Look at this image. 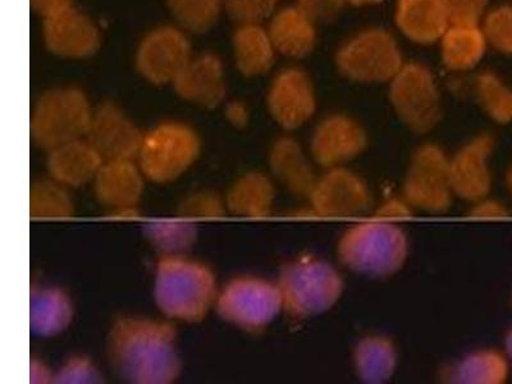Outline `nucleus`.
Returning a JSON list of instances; mask_svg holds the SVG:
<instances>
[{"label": "nucleus", "mask_w": 512, "mask_h": 384, "mask_svg": "<svg viewBox=\"0 0 512 384\" xmlns=\"http://www.w3.org/2000/svg\"><path fill=\"white\" fill-rule=\"evenodd\" d=\"M109 363L123 381L169 384L181 376L175 327L164 320L123 315L114 320L107 340Z\"/></svg>", "instance_id": "f257e3e1"}, {"label": "nucleus", "mask_w": 512, "mask_h": 384, "mask_svg": "<svg viewBox=\"0 0 512 384\" xmlns=\"http://www.w3.org/2000/svg\"><path fill=\"white\" fill-rule=\"evenodd\" d=\"M219 287L207 264L184 254L162 255L155 267L154 301L159 312L178 322L198 323L216 308Z\"/></svg>", "instance_id": "f03ea898"}, {"label": "nucleus", "mask_w": 512, "mask_h": 384, "mask_svg": "<svg viewBox=\"0 0 512 384\" xmlns=\"http://www.w3.org/2000/svg\"><path fill=\"white\" fill-rule=\"evenodd\" d=\"M337 253L350 271L384 278L404 267L409 241L399 226L377 218L349 228L338 242Z\"/></svg>", "instance_id": "7ed1b4c3"}, {"label": "nucleus", "mask_w": 512, "mask_h": 384, "mask_svg": "<svg viewBox=\"0 0 512 384\" xmlns=\"http://www.w3.org/2000/svg\"><path fill=\"white\" fill-rule=\"evenodd\" d=\"M283 312L305 319L331 310L344 292L340 272L326 260L300 255L283 265L277 281Z\"/></svg>", "instance_id": "20e7f679"}, {"label": "nucleus", "mask_w": 512, "mask_h": 384, "mask_svg": "<svg viewBox=\"0 0 512 384\" xmlns=\"http://www.w3.org/2000/svg\"><path fill=\"white\" fill-rule=\"evenodd\" d=\"M200 152V139L192 128L167 122L144 134L136 162L146 180L168 185L194 166Z\"/></svg>", "instance_id": "39448f33"}, {"label": "nucleus", "mask_w": 512, "mask_h": 384, "mask_svg": "<svg viewBox=\"0 0 512 384\" xmlns=\"http://www.w3.org/2000/svg\"><path fill=\"white\" fill-rule=\"evenodd\" d=\"M93 112L88 98L80 90L49 91L41 96L32 114V140L39 148L50 152L85 139Z\"/></svg>", "instance_id": "423d86ee"}, {"label": "nucleus", "mask_w": 512, "mask_h": 384, "mask_svg": "<svg viewBox=\"0 0 512 384\" xmlns=\"http://www.w3.org/2000/svg\"><path fill=\"white\" fill-rule=\"evenodd\" d=\"M216 310L224 322L242 331L259 333L283 312L277 282L240 276L219 288Z\"/></svg>", "instance_id": "0eeeda50"}, {"label": "nucleus", "mask_w": 512, "mask_h": 384, "mask_svg": "<svg viewBox=\"0 0 512 384\" xmlns=\"http://www.w3.org/2000/svg\"><path fill=\"white\" fill-rule=\"evenodd\" d=\"M390 99L397 116L415 134H427L442 118L441 98L431 71L413 63L392 79Z\"/></svg>", "instance_id": "6e6552de"}, {"label": "nucleus", "mask_w": 512, "mask_h": 384, "mask_svg": "<svg viewBox=\"0 0 512 384\" xmlns=\"http://www.w3.org/2000/svg\"><path fill=\"white\" fill-rule=\"evenodd\" d=\"M338 70L359 82L392 80L402 68V58L395 39L387 31L361 32L338 50Z\"/></svg>", "instance_id": "1a4fd4ad"}, {"label": "nucleus", "mask_w": 512, "mask_h": 384, "mask_svg": "<svg viewBox=\"0 0 512 384\" xmlns=\"http://www.w3.org/2000/svg\"><path fill=\"white\" fill-rule=\"evenodd\" d=\"M406 203L425 212H445L452 203L450 159L436 145H423L411 157L404 184Z\"/></svg>", "instance_id": "9d476101"}, {"label": "nucleus", "mask_w": 512, "mask_h": 384, "mask_svg": "<svg viewBox=\"0 0 512 384\" xmlns=\"http://www.w3.org/2000/svg\"><path fill=\"white\" fill-rule=\"evenodd\" d=\"M144 134L126 117L120 108L104 103L96 108L91 118L89 141L104 162L136 160Z\"/></svg>", "instance_id": "9b49d317"}, {"label": "nucleus", "mask_w": 512, "mask_h": 384, "mask_svg": "<svg viewBox=\"0 0 512 384\" xmlns=\"http://www.w3.org/2000/svg\"><path fill=\"white\" fill-rule=\"evenodd\" d=\"M191 59L189 41L180 31L164 27L152 32L137 53V68L153 84L173 82Z\"/></svg>", "instance_id": "f8f14e48"}, {"label": "nucleus", "mask_w": 512, "mask_h": 384, "mask_svg": "<svg viewBox=\"0 0 512 384\" xmlns=\"http://www.w3.org/2000/svg\"><path fill=\"white\" fill-rule=\"evenodd\" d=\"M318 214L328 217H351L364 212L372 201L367 184L344 167L332 168L318 178L309 196Z\"/></svg>", "instance_id": "ddd939ff"}, {"label": "nucleus", "mask_w": 512, "mask_h": 384, "mask_svg": "<svg viewBox=\"0 0 512 384\" xmlns=\"http://www.w3.org/2000/svg\"><path fill=\"white\" fill-rule=\"evenodd\" d=\"M495 140L491 135L475 137L450 159L452 192L466 201L486 199L492 189L491 160Z\"/></svg>", "instance_id": "4468645a"}, {"label": "nucleus", "mask_w": 512, "mask_h": 384, "mask_svg": "<svg viewBox=\"0 0 512 384\" xmlns=\"http://www.w3.org/2000/svg\"><path fill=\"white\" fill-rule=\"evenodd\" d=\"M367 144V134L358 122L342 114H335L315 128L312 155L319 166L327 169L341 168L359 157Z\"/></svg>", "instance_id": "2eb2a0df"}, {"label": "nucleus", "mask_w": 512, "mask_h": 384, "mask_svg": "<svg viewBox=\"0 0 512 384\" xmlns=\"http://www.w3.org/2000/svg\"><path fill=\"white\" fill-rule=\"evenodd\" d=\"M96 200L113 214H135L145 187V176L136 160L104 162L94 178Z\"/></svg>", "instance_id": "dca6fc26"}, {"label": "nucleus", "mask_w": 512, "mask_h": 384, "mask_svg": "<svg viewBox=\"0 0 512 384\" xmlns=\"http://www.w3.org/2000/svg\"><path fill=\"white\" fill-rule=\"evenodd\" d=\"M272 117L285 130H296L313 117L317 109L312 81L300 70L283 71L268 95Z\"/></svg>", "instance_id": "f3484780"}, {"label": "nucleus", "mask_w": 512, "mask_h": 384, "mask_svg": "<svg viewBox=\"0 0 512 384\" xmlns=\"http://www.w3.org/2000/svg\"><path fill=\"white\" fill-rule=\"evenodd\" d=\"M44 38L48 48L62 57H89L100 45L93 22L73 7L45 18Z\"/></svg>", "instance_id": "a211bd4d"}, {"label": "nucleus", "mask_w": 512, "mask_h": 384, "mask_svg": "<svg viewBox=\"0 0 512 384\" xmlns=\"http://www.w3.org/2000/svg\"><path fill=\"white\" fill-rule=\"evenodd\" d=\"M173 85L182 98L204 108L217 107L226 95L222 63L212 54L190 59Z\"/></svg>", "instance_id": "6ab92c4d"}, {"label": "nucleus", "mask_w": 512, "mask_h": 384, "mask_svg": "<svg viewBox=\"0 0 512 384\" xmlns=\"http://www.w3.org/2000/svg\"><path fill=\"white\" fill-rule=\"evenodd\" d=\"M104 160L86 139L59 146L48 152L50 178L66 187H80L94 181Z\"/></svg>", "instance_id": "aec40b11"}, {"label": "nucleus", "mask_w": 512, "mask_h": 384, "mask_svg": "<svg viewBox=\"0 0 512 384\" xmlns=\"http://www.w3.org/2000/svg\"><path fill=\"white\" fill-rule=\"evenodd\" d=\"M75 306L62 288L34 287L30 299V327L35 336L50 338L61 335L71 326Z\"/></svg>", "instance_id": "412c9836"}, {"label": "nucleus", "mask_w": 512, "mask_h": 384, "mask_svg": "<svg viewBox=\"0 0 512 384\" xmlns=\"http://www.w3.org/2000/svg\"><path fill=\"white\" fill-rule=\"evenodd\" d=\"M396 22L410 40L419 44L441 39L450 26L442 0H399Z\"/></svg>", "instance_id": "4be33fe9"}, {"label": "nucleus", "mask_w": 512, "mask_h": 384, "mask_svg": "<svg viewBox=\"0 0 512 384\" xmlns=\"http://www.w3.org/2000/svg\"><path fill=\"white\" fill-rule=\"evenodd\" d=\"M272 172L292 194L310 196L318 178L297 141L282 137L269 154Z\"/></svg>", "instance_id": "5701e85b"}, {"label": "nucleus", "mask_w": 512, "mask_h": 384, "mask_svg": "<svg viewBox=\"0 0 512 384\" xmlns=\"http://www.w3.org/2000/svg\"><path fill=\"white\" fill-rule=\"evenodd\" d=\"M276 190L269 177L249 172L231 186L224 199L227 212L246 218H262L271 213Z\"/></svg>", "instance_id": "b1692460"}, {"label": "nucleus", "mask_w": 512, "mask_h": 384, "mask_svg": "<svg viewBox=\"0 0 512 384\" xmlns=\"http://www.w3.org/2000/svg\"><path fill=\"white\" fill-rule=\"evenodd\" d=\"M268 34L274 49L291 58L308 56L317 41L315 25L297 7L286 8L277 13Z\"/></svg>", "instance_id": "393cba45"}, {"label": "nucleus", "mask_w": 512, "mask_h": 384, "mask_svg": "<svg viewBox=\"0 0 512 384\" xmlns=\"http://www.w3.org/2000/svg\"><path fill=\"white\" fill-rule=\"evenodd\" d=\"M399 354L392 340L381 335L364 337L354 350L355 372L361 382L381 384L390 381Z\"/></svg>", "instance_id": "a878e982"}, {"label": "nucleus", "mask_w": 512, "mask_h": 384, "mask_svg": "<svg viewBox=\"0 0 512 384\" xmlns=\"http://www.w3.org/2000/svg\"><path fill=\"white\" fill-rule=\"evenodd\" d=\"M506 354L496 350L472 352L446 370L445 379L460 384H502L509 379Z\"/></svg>", "instance_id": "bb28decb"}, {"label": "nucleus", "mask_w": 512, "mask_h": 384, "mask_svg": "<svg viewBox=\"0 0 512 384\" xmlns=\"http://www.w3.org/2000/svg\"><path fill=\"white\" fill-rule=\"evenodd\" d=\"M237 67L245 76H260L271 70L274 47L267 31L259 25H242L233 38Z\"/></svg>", "instance_id": "cd10ccee"}, {"label": "nucleus", "mask_w": 512, "mask_h": 384, "mask_svg": "<svg viewBox=\"0 0 512 384\" xmlns=\"http://www.w3.org/2000/svg\"><path fill=\"white\" fill-rule=\"evenodd\" d=\"M486 36L477 26H451L442 36V58L450 70L477 66L486 52Z\"/></svg>", "instance_id": "c85d7f7f"}, {"label": "nucleus", "mask_w": 512, "mask_h": 384, "mask_svg": "<svg viewBox=\"0 0 512 384\" xmlns=\"http://www.w3.org/2000/svg\"><path fill=\"white\" fill-rule=\"evenodd\" d=\"M146 237L164 255L184 254L195 244L198 227L185 217L160 218L146 223Z\"/></svg>", "instance_id": "c756f323"}, {"label": "nucleus", "mask_w": 512, "mask_h": 384, "mask_svg": "<svg viewBox=\"0 0 512 384\" xmlns=\"http://www.w3.org/2000/svg\"><path fill=\"white\" fill-rule=\"evenodd\" d=\"M75 214V204L67 187L50 180H39L30 189V216L32 218H70Z\"/></svg>", "instance_id": "7c9ffc66"}, {"label": "nucleus", "mask_w": 512, "mask_h": 384, "mask_svg": "<svg viewBox=\"0 0 512 384\" xmlns=\"http://www.w3.org/2000/svg\"><path fill=\"white\" fill-rule=\"evenodd\" d=\"M480 105L498 123L512 121V91L493 73H482L475 81Z\"/></svg>", "instance_id": "2f4dec72"}, {"label": "nucleus", "mask_w": 512, "mask_h": 384, "mask_svg": "<svg viewBox=\"0 0 512 384\" xmlns=\"http://www.w3.org/2000/svg\"><path fill=\"white\" fill-rule=\"evenodd\" d=\"M169 8L187 30L205 32L216 24L221 0H168Z\"/></svg>", "instance_id": "473e14b6"}, {"label": "nucleus", "mask_w": 512, "mask_h": 384, "mask_svg": "<svg viewBox=\"0 0 512 384\" xmlns=\"http://www.w3.org/2000/svg\"><path fill=\"white\" fill-rule=\"evenodd\" d=\"M484 36L497 50L512 53V8L501 7L489 13L484 24Z\"/></svg>", "instance_id": "72a5a7b5"}, {"label": "nucleus", "mask_w": 512, "mask_h": 384, "mask_svg": "<svg viewBox=\"0 0 512 384\" xmlns=\"http://www.w3.org/2000/svg\"><path fill=\"white\" fill-rule=\"evenodd\" d=\"M227 213L226 203L213 192H198L182 201L180 216L192 219L218 218Z\"/></svg>", "instance_id": "f704fd0d"}, {"label": "nucleus", "mask_w": 512, "mask_h": 384, "mask_svg": "<svg viewBox=\"0 0 512 384\" xmlns=\"http://www.w3.org/2000/svg\"><path fill=\"white\" fill-rule=\"evenodd\" d=\"M278 0H226L227 11L241 25H258L272 15Z\"/></svg>", "instance_id": "c9c22d12"}, {"label": "nucleus", "mask_w": 512, "mask_h": 384, "mask_svg": "<svg viewBox=\"0 0 512 384\" xmlns=\"http://www.w3.org/2000/svg\"><path fill=\"white\" fill-rule=\"evenodd\" d=\"M98 368L93 361L85 356H73L58 370L54 381L56 383H96L100 382Z\"/></svg>", "instance_id": "e433bc0d"}, {"label": "nucleus", "mask_w": 512, "mask_h": 384, "mask_svg": "<svg viewBox=\"0 0 512 384\" xmlns=\"http://www.w3.org/2000/svg\"><path fill=\"white\" fill-rule=\"evenodd\" d=\"M452 26H477L488 0H442Z\"/></svg>", "instance_id": "4c0bfd02"}, {"label": "nucleus", "mask_w": 512, "mask_h": 384, "mask_svg": "<svg viewBox=\"0 0 512 384\" xmlns=\"http://www.w3.org/2000/svg\"><path fill=\"white\" fill-rule=\"evenodd\" d=\"M345 0H297V8L314 25L335 21Z\"/></svg>", "instance_id": "58836bf2"}, {"label": "nucleus", "mask_w": 512, "mask_h": 384, "mask_svg": "<svg viewBox=\"0 0 512 384\" xmlns=\"http://www.w3.org/2000/svg\"><path fill=\"white\" fill-rule=\"evenodd\" d=\"M470 216L477 219H504L509 217V210L505 205L495 200L482 199L475 203Z\"/></svg>", "instance_id": "ea45409f"}, {"label": "nucleus", "mask_w": 512, "mask_h": 384, "mask_svg": "<svg viewBox=\"0 0 512 384\" xmlns=\"http://www.w3.org/2000/svg\"><path fill=\"white\" fill-rule=\"evenodd\" d=\"M31 4L39 15L47 18L72 7V0H31Z\"/></svg>", "instance_id": "a19ab883"}, {"label": "nucleus", "mask_w": 512, "mask_h": 384, "mask_svg": "<svg viewBox=\"0 0 512 384\" xmlns=\"http://www.w3.org/2000/svg\"><path fill=\"white\" fill-rule=\"evenodd\" d=\"M410 205L408 203H399V201H391L384 205V208L381 209V214H384V217H406L410 214Z\"/></svg>", "instance_id": "79ce46f5"}, {"label": "nucleus", "mask_w": 512, "mask_h": 384, "mask_svg": "<svg viewBox=\"0 0 512 384\" xmlns=\"http://www.w3.org/2000/svg\"><path fill=\"white\" fill-rule=\"evenodd\" d=\"M227 116L233 125L244 127L248 123V111L239 103H233L228 107Z\"/></svg>", "instance_id": "37998d69"}, {"label": "nucleus", "mask_w": 512, "mask_h": 384, "mask_svg": "<svg viewBox=\"0 0 512 384\" xmlns=\"http://www.w3.org/2000/svg\"><path fill=\"white\" fill-rule=\"evenodd\" d=\"M505 351L507 358L512 360V328L510 329L509 333H507L505 338Z\"/></svg>", "instance_id": "c03bdc74"}, {"label": "nucleus", "mask_w": 512, "mask_h": 384, "mask_svg": "<svg viewBox=\"0 0 512 384\" xmlns=\"http://www.w3.org/2000/svg\"><path fill=\"white\" fill-rule=\"evenodd\" d=\"M345 2L354 4V6H364V4L381 3V2H383V0H345Z\"/></svg>", "instance_id": "a18cd8bd"}, {"label": "nucleus", "mask_w": 512, "mask_h": 384, "mask_svg": "<svg viewBox=\"0 0 512 384\" xmlns=\"http://www.w3.org/2000/svg\"><path fill=\"white\" fill-rule=\"evenodd\" d=\"M507 182H509L510 190L512 192V169L509 172V175H507Z\"/></svg>", "instance_id": "49530a36"}]
</instances>
